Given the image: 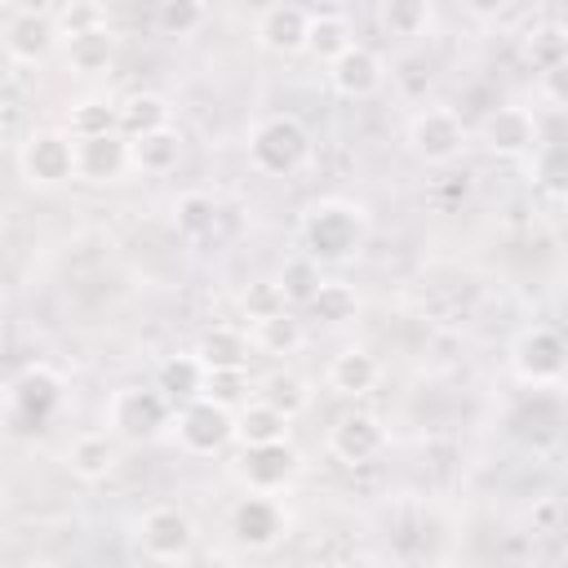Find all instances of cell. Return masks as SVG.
<instances>
[{"label":"cell","instance_id":"cell-12","mask_svg":"<svg viewBox=\"0 0 568 568\" xmlns=\"http://www.w3.org/2000/svg\"><path fill=\"white\" fill-rule=\"evenodd\" d=\"M4 53L22 67H36L53 53L58 44V27H53V13L49 9H18L9 22H4Z\"/></svg>","mask_w":568,"mask_h":568},{"label":"cell","instance_id":"cell-20","mask_svg":"<svg viewBox=\"0 0 568 568\" xmlns=\"http://www.w3.org/2000/svg\"><path fill=\"white\" fill-rule=\"evenodd\" d=\"M191 355L204 364V373L248 368V337H244L235 324H213V328L200 337V346H195Z\"/></svg>","mask_w":568,"mask_h":568},{"label":"cell","instance_id":"cell-5","mask_svg":"<svg viewBox=\"0 0 568 568\" xmlns=\"http://www.w3.org/2000/svg\"><path fill=\"white\" fill-rule=\"evenodd\" d=\"M18 169L31 186H62L75 178V160H71V138L67 129H36L22 151H18Z\"/></svg>","mask_w":568,"mask_h":568},{"label":"cell","instance_id":"cell-15","mask_svg":"<svg viewBox=\"0 0 568 568\" xmlns=\"http://www.w3.org/2000/svg\"><path fill=\"white\" fill-rule=\"evenodd\" d=\"M382 80H386V67H382V58L368 49V44H351V49H342L333 62H328V84L342 93V98H373L377 89H382Z\"/></svg>","mask_w":568,"mask_h":568},{"label":"cell","instance_id":"cell-1","mask_svg":"<svg viewBox=\"0 0 568 568\" xmlns=\"http://www.w3.org/2000/svg\"><path fill=\"white\" fill-rule=\"evenodd\" d=\"M364 240V213L346 200H315L302 213V257L320 262H346Z\"/></svg>","mask_w":568,"mask_h":568},{"label":"cell","instance_id":"cell-24","mask_svg":"<svg viewBox=\"0 0 568 568\" xmlns=\"http://www.w3.org/2000/svg\"><path fill=\"white\" fill-rule=\"evenodd\" d=\"M235 439L244 448H257V444H284L288 439V417L266 408L262 399H248L244 408H235Z\"/></svg>","mask_w":568,"mask_h":568},{"label":"cell","instance_id":"cell-7","mask_svg":"<svg viewBox=\"0 0 568 568\" xmlns=\"http://www.w3.org/2000/svg\"><path fill=\"white\" fill-rule=\"evenodd\" d=\"M466 142V124L453 106H422L408 124V146L426 164H448Z\"/></svg>","mask_w":568,"mask_h":568},{"label":"cell","instance_id":"cell-2","mask_svg":"<svg viewBox=\"0 0 568 568\" xmlns=\"http://www.w3.org/2000/svg\"><path fill=\"white\" fill-rule=\"evenodd\" d=\"M306 155H311V138H306L302 120H293V115H266L248 133V160L257 173H271V178L297 173L306 164Z\"/></svg>","mask_w":568,"mask_h":568},{"label":"cell","instance_id":"cell-18","mask_svg":"<svg viewBox=\"0 0 568 568\" xmlns=\"http://www.w3.org/2000/svg\"><path fill=\"white\" fill-rule=\"evenodd\" d=\"M377 377H382V364H377V355L364 351V346H342V351L328 359V386H333L337 395L359 399V395H368V390L377 386Z\"/></svg>","mask_w":568,"mask_h":568},{"label":"cell","instance_id":"cell-13","mask_svg":"<svg viewBox=\"0 0 568 568\" xmlns=\"http://www.w3.org/2000/svg\"><path fill=\"white\" fill-rule=\"evenodd\" d=\"M235 475L244 479L248 493H275L284 488L293 475H297V448L284 439V444H257V448H244L240 462H235Z\"/></svg>","mask_w":568,"mask_h":568},{"label":"cell","instance_id":"cell-8","mask_svg":"<svg viewBox=\"0 0 568 568\" xmlns=\"http://www.w3.org/2000/svg\"><path fill=\"white\" fill-rule=\"evenodd\" d=\"M564 364H568V351H564V337L546 324L519 333L515 342V373L519 382L528 386H555L564 377Z\"/></svg>","mask_w":568,"mask_h":568},{"label":"cell","instance_id":"cell-17","mask_svg":"<svg viewBox=\"0 0 568 568\" xmlns=\"http://www.w3.org/2000/svg\"><path fill=\"white\" fill-rule=\"evenodd\" d=\"M71 160H75V178H84V182H115L129 169V142L120 133L80 138V142H71Z\"/></svg>","mask_w":568,"mask_h":568},{"label":"cell","instance_id":"cell-4","mask_svg":"<svg viewBox=\"0 0 568 568\" xmlns=\"http://www.w3.org/2000/svg\"><path fill=\"white\" fill-rule=\"evenodd\" d=\"M62 404V382L53 368L31 364L9 386V426L13 430H44Z\"/></svg>","mask_w":568,"mask_h":568},{"label":"cell","instance_id":"cell-36","mask_svg":"<svg viewBox=\"0 0 568 568\" xmlns=\"http://www.w3.org/2000/svg\"><path fill=\"white\" fill-rule=\"evenodd\" d=\"M248 395H253V382H248V373L244 368H231V373H204V399H213V404H222V408H244L248 404Z\"/></svg>","mask_w":568,"mask_h":568},{"label":"cell","instance_id":"cell-3","mask_svg":"<svg viewBox=\"0 0 568 568\" xmlns=\"http://www.w3.org/2000/svg\"><path fill=\"white\" fill-rule=\"evenodd\" d=\"M169 399L155 390V386H120L111 399H106V430L124 444H142V439H155L160 426L169 422Z\"/></svg>","mask_w":568,"mask_h":568},{"label":"cell","instance_id":"cell-32","mask_svg":"<svg viewBox=\"0 0 568 568\" xmlns=\"http://www.w3.org/2000/svg\"><path fill=\"white\" fill-rule=\"evenodd\" d=\"M53 13V27H58V40H71V36H84V31H102L111 27L106 22V9L93 4V0H71L62 9H49Z\"/></svg>","mask_w":568,"mask_h":568},{"label":"cell","instance_id":"cell-39","mask_svg":"<svg viewBox=\"0 0 568 568\" xmlns=\"http://www.w3.org/2000/svg\"><path fill=\"white\" fill-rule=\"evenodd\" d=\"M541 186L555 191V195H559V186H564V151H559V142H550V146L541 151Z\"/></svg>","mask_w":568,"mask_h":568},{"label":"cell","instance_id":"cell-10","mask_svg":"<svg viewBox=\"0 0 568 568\" xmlns=\"http://www.w3.org/2000/svg\"><path fill=\"white\" fill-rule=\"evenodd\" d=\"M231 537L244 550H271L284 537V510H280V501L266 497V493H244L231 506Z\"/></svg>","mask_w":568,"mask_h":568},{"label":"cell","instance_id":"cell-29","mask_svg":"<svg viewBox=\"0 0 568 568\" xmlns=\"http://www.w3.org/2000/svg\"><path fill=\"white\" fill-rule=\"evenodd\" d=\"M253 399H262L266 408H275V413H284L288 422L311 404V390H306V382L302 377H293V373H271V377H262L257 386H253Z\"/></svg>","mask_w":568,"mask_h":568},{"label":"cell","instance_id":"cell-34","mask_svg":"<svg viewBox=\"0 0 568 568\" xmlns=\"http://www.w3.org/2000/svg\"><path fill=\"white\" fill-rule=\"evenodd\" d=\"M204 18H209V9L200 0H160L155 4V27L164 36H191L204 27Z\"/></svg>","mask_w":568,"mask_h":568},{"label":"cell","instance_id":"cell-31","mask_svg":"<svg viewBox=\"0 0 568 568\" xmlns=\"http://www.w3.org/2000/svg\"><path fill=\"white\" fill-rule=\"evenodd\" d=\"M173 222H178L182 235L200 240V235H209L213 222H217V200L204 195V191H186V195L173 200Z\"/></svg>","mask_w":568,"mask_h":568},{"label":"cell","instance_id":"cell-27","mask_svg":"<svg viewBox=\"0 0 568 568\" xmlns=\"http://www.w3.org/2000/svg\"><path fill=\"white\" fill-rule=\"evenodd\" d=\"M62 44H67V62H71L75 71H84V75H98V71H106V67L115 62V36H111V27L71 36V40H62Z\"/></svg>","mask_w":568,"mask_h":568},{"label":"cell","instance_id":"cell-23","mask_svg":"<svg viewBox=\"0 0 568 568\" xmlns=\"http://www.w3.org/2000/svg\"><path fill=\"white\" fill-rule=\"evenodd\" d=\"M182 160V133L178 129H155L146 138L129 142V169L138 173H169Z\"/></svg>","mask_w":568,"mask_h":568},{"label":"cell","instance_id":"cell-30","mask_svg":"<svg viewBox=\"0 0 568 568\" xmlns=\"http://www.w3.org/2000/svg\"><path fill=\"white\" fill-rule=\"evenodd\" d=\"M115 133V102L106 98H80L67 115V138L80 142V138H106Z\"/></svg>","mask_w":568,"mask_h":568},{"label":"cell","instance_id":"cell-11","mask_svg":"<svg viewBox=\"0 0 568 568\" xmlns=\"http://www.w3.org/2000/svg\"><path fill=\"white\" fill-rule=\"evenodd\" d=\"M306 27H311V9L306 4H266L257 9L253 18V36L266 53L275 58H288V53H302L306 49Z\"/></svg>","mask_w":568,"mask_h":568},{"label":"cell","instance_id":"cell-33","mask_svg":"<svg viewBox=\"0 0 568 568\" xmlns=\"http://www.w3.org/2000/svg\"><path fill=\"white\" fill-rule=\"evenodd\" d=\"M528 58H532V67L541 71V75H550V71H564V62H568V36H564V27H537L532 36H528Z\"/></svg>","mask_w":568,"mask_h":568},{"label":"cell","instance_id":"cell-28","mask_svg":"<svg viewBox=\"0 0 568 568\" xmlns=\"http://www.w3.org/2000/svg\"><path fill=\"white\" fill-rule=\"evenodd\" d=\"M248 342H253L257 351H266V355H293V351L306 342V328H302V320H297L293 311H280V315H271V320H257Z\"/></svg>","mask_w":568,"mask_h":568},{"label":"cell","instance_id":"cell-14","mask_svg":"<svg viewBox=\"0 0 568 568\" xmlns=\"http://www.w3.org/2000/svg\"><path fill=\"white\" fill-rule=\"evenodd\" d=\"M386 448V430L373 413H342L328 430V453L346 466H364Z\"/></svg>","mask_w":568,"mask_h":568},{"label":"cell","instance_id":"cell-38","mask_svg":"<svg viewBox=\"0 0 568 568\" xmlns=\"http://www.w3.org/2000/svg\"><path fill=\"white\" fill-rule=\"evenodd\" d=\"M240 306H244V315H248L253 324H257V320H271V315H280V311H288V302H284V293H280L275 280H253V284L244 288Z\"/></svg>","mask_w":568,"mask_h":568},{"label":"cell","instance_id":"cell-35","mask_svg":"<svg viewBox=\"0 0 568 568\" xmlns=\"http://www.w3.org/2000/svg\"><path fill=\"white\" fill-rule=\"evenodd\" d=\"M320 280H324V275H320V266H315L311 257H293V262L280 271V280H275V284H280V293H284V302H288V306H306V302H311V293L320 288Z\"/></svg>","mask_w":568,"mask_h":568},{"label":"cell","instance_id":"cell-21","mask_svg":"<svg viewBox=\"0 0 568 568\" xmlns=\"http://www.w3.org/2000/svg\"><path fill=\"white\" fill-rule=\"evenodd\" d=\"M155 129H169V102L160 93H129L124 102H115V133L124 142L146 138Z\"/></svg>","mask_w":568,"mask_h":568},{"label":"cell","instance_id":"cell-9","mask_svg":"<svg viewBox=\"0 0 568 568\" xmlns=\"http://www.w3.org/2000/svg\"><path fill=\"white\" fill-rule=\"evenodd\" d=\"M138 541H142V550H146L151 559L178 564V559H186V550H191V541H195V524H191V515L178 510V506H151V510L142 515V524H138Z\"/></svg>","mask_w":568,"mask_h":568},{"label":"cell","instance_id":"cell-25","mask_svg":"<svg viewBox=\"0 0 568 568\" xmlns=\"http://www.w3.org/2000/svg\"><path fill=\"white\" fill-rule=\"evenodd\" d=\"M351 44H355V36H351L346 13H311V27H306V53L311 58H320L328 67Z\"/></svg>","mask_w":568,"mask_h":568},{"label":"cell","instance_id":"cell-19","mask_svg":"<svg viewBox=\"0 0 568 568\" xmlns=\"http://www.w3.org/2000/svg\"><path fill=\"white\" fill-rule=\"evenodd\" d=\"M115 462H120V448H115V435H111V430H84V435H75L71 448H67V466H71V475H80L84 484L106 479V475L115 470Z\"/></svg>","mask_w":568,"mask_h":568},{"label":"cell","instance_id":"cell-6","mask_svg":"<svg viewBox=\"0 0 568 568\" xmlns=\"http://www.w3.org/2000/svg\"><path fill=\"white\" fill-rule=\"evenodd\" d=\"M178 439L186 453L195 457H209V453H222L231 439H235V413L213 404V399H191L178 408Z\"/></svg>","mask_w":568,"mask_h":568},{"label":"cell","instance_id":"cell-22","mask_svg":"<svg viewBox=\"0 0 568 568\" xmlns=\"http://www.w3.org/2000/svg\"><path fill=\"white\" fill-rule=\"evenodd\" d=\"M155 390L169 399V408H182L204 395V364L195 355H173L155 373Z\"/></svg>","mask_w":568,"mask_h":568},{"label":"cell","instance_id":"cell-16","mask_svg":"<svg viewBox=\"0 0 568 568\" xmlns=\"http://www.w3.org/2000/svg\"><path fill=\"white\" fill-rule=\"evenodd\" d=\"M537 115L528 106H493L484 120V142L493 155H528L537 151Z\"/></svg>","mask_w":568,"mask_h":568},{"label":"cell","instance_id":"cell-37","mask_svg":"<svg viewBox=\"0 0 568 568\" xmlns=\"http://www.w3.org/2000/svg\"><path fill=\"white\" fill-rule=\"evenodd\" d=\"M382 22L390 36H422L430 22V9H426V0H390V4H382Z\"/></svg>","mask_w":568,"mask_h":568},{"label":"cell","instance_id":"cell-26","mask_svg":"<svg viewBox=\"0 0 568 568\" xmlns=\"http://www.w3.org/2000/svg\"><path fill=\"white\" fill-rule=\"evenodd\" d=\"M306 311H311V320H320V324H346V320H355V311H359V293H355L346 280H320V288L311 293Z\"/></svg>","mask_w":568,"mask_h":568}]
</instances>
